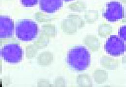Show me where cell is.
<instances>
[{
    "instance_id": "1",
    "label": "cell",
    "mask_w": 126,
    "mask_h": 87,
    "mask_svg": "<svg viewBox=\"0 0 126 87\" xmlns=\"http://www.w3.org/2000/svg\"><path fill=\"white\" fill-rule=\"evenodd\" d=\"M66 63L68 66L74 71H85L91 64L90 53L84 46H74L67 53Z\"/></svg>"
},
{
    "instance_id": "2",
    "label": "cell",
    "mask_w": 126,
    "mask_h": 87,
    "mask_svg": "<svg viewBox=\"0 0 126 87\" xmlns=\"http://www.w3.org/2000/svg\"><path fill=\"white\" fill-rule=\"evenodd\" d=\"M38 33V27L37 24L31 19L20 20L16 24V37L22 41H31L37 37Z\"/></svg>"
},
{
    "instance_id": "3",
    "label": "cell",
    "mask_w": 126,
    "mask_h": 87,
    "mask_svg": "<svg viewBox=\"0 0 126 87\" xmlns=\"http://www.w3.org/2000/svg\"><path fill=\"white\" fill-rule=\"evenodd\" d=\"M102 15L110 22H115L124 18V7L119 1L112 0L106 4Z\"/></svg>"
},
{
    "instance_id": "4",
    "label": "cell",
    "mask_w": 126,
    "mask_h": 87,
    "mask_svg": "<svg viewBox=\"0 0 126 87\" xmlns=\"http://www.w3.org/2000/svg\"><path fill=\"white\" fill-rule=\"evenodd\" d=\"M2 59L10 63H17L22 60L23 50L21 47L16 44H9L4 45L0 50Z\"/></svg>"
},
{
    "instance_id": "5",
    "label": "cell",
    "mask_w": 126,
    "mask_h": 87,
    "mask_svg": "<svg viewBox=\"0 0 126 87\" xmlns=\"http://www.w3.org/2000/svg\"><path fill=\"white\" fill-rule=\"evenodd\" d=\"M104 49L110 56L119 57L124 55L126 52V43L119 36L112 35L105 44Z\"/></svg>"
},
{
    "instance_id": "6",
    "label": "cell",
    "mask_w": 126,
    "mask_h": 87,
    "mask_svg": "<svg viewBox=\"0 0 126 87\" xmlns=\"http://www.w3.org/2000/svg\"><path fill=\"white\" fill-rule=\"evenodd\" d=\"M14 23L13 19L7 15L0 16V38L7 39L11 38L14 34Z\"/></svg>"
},
{
    "instance_id": "7",
    "label": "cell",
    "mask_w": 126,
    "mask_h": 87,
    "mask_svg": "<svg viewBox=\"0 0 126 87\" xmlns=\"http://www.w3.org/2000/svg\"><path fill=\"white\" fill-rule=\"evenodd\" d=\"M40 10L44 13L52 14L59 10L63 5V0H39Z\"/></svg>"
},
{
    "instance_id": "8",
    "label": "cell",
    "mask_w": 126,
    "mask_h": 87,
    "mask_svg": "<svg viewBox=\"0 0 126 87\" xmlns=\"http://www.w3.org/2000/svg\"><path fill=\"white\" fill-rule=\"evenodd\" d=\"M22 5L26 7H30L36 5L38 0H20Z\"/></svg>"
},
{
    "instance_id": "9",
    "label": "cell",
    "mask_w": 126,
    "mask_h": 87,
    "mask_svg": "<svg viewBox=\"0 0 126 87\" xmlns=\"http://www.w3.org/2000/svg\"><path fill=\"white\" fill-rule=\"evenodd\" d=\"M118 36L126 43V24L121 26L118 29Z\"/></svg>"
},
{
    "instance_id": "10",
    "label": "cell",
    "mask_w": 126,
    "mask_h": 87,
    "mask_svg": "<svg viewBox=\"0 0 126 87\" xmlns=\"http://www.w3.org/2000/svg\"><path fill=\"white\" fill-rule=\"evenodd\" d=\"M122 22L126 23V6L125 8H124V18L122 19Z\"/></svg>"
},
{
    "instance_id": "11",
    "label": "cell",
    "mask_w": 126,
    "mask_h": 87,
    "mask_svg": "<svg viewBox=\"0 0 126 87\" xmlns=\"http://www.w3.org/2000/svg\"><path fill=\"white\" fill-rule=\"evenodd\" d=\"M124 57L122 58V63H126V53L124 55Z\"/></svg>"
},
{
    "instance_id": "12",
    "label": "cell",
    "mask_w": 126,
    "mask_h": 87,
    "mask_svg": "<svg viewBox=\"0 0 126 87\" xmlns=\"http://www.w3.org/2000/svg\"><path fill=\"white\" fill-rule=\"evenodd\" d=\"M120 1H121L122 3L126 4V0H120Z\"/></svg>"
},
{
    "instance_id": "13",
    "label": "cell",
    "mask_w": 126,
    "mask_h": 87,
    "mask_svg": "<svg viewBox=\"0 0 126 87\" xmlns=\"http://www.w3.org/2000/svg\"><path fill=\"white\" fill-rule=\"evenodd\" d=\"M65 1H72V0H63Z\"/></svg>"
},
{
    "instance_id": "14",
    "label": "cell",
    "mask_w": 126,
    "mask_h": 87,
    "mask_svg": "<svg viewBox=\"0 0 126 87\" xmlns=\"http://www.w3.org/2000/svg\"></svg>"
}]
</instances>
